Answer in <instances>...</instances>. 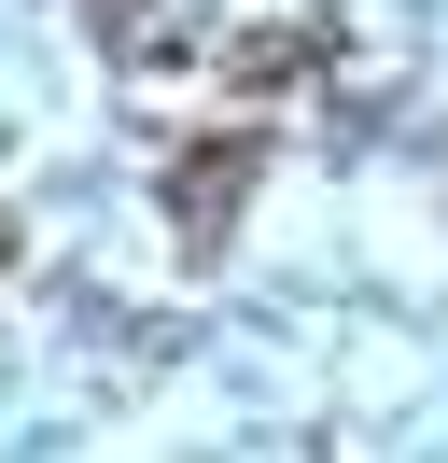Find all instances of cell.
<instances>
[{
	"instance_id": "obj_2",
	"label": "cell",
	"mask_w": 448,
	"mask_h": 463,
	"mask_svg": "<svg viewBox=\"0 0 448 463\" xmlns=\"http://www.w3.org/2000/svg\"><path fill=\"white\" fill-rule=\"evenodd\" d=\"M0 267H14V211H0Z\"/></svg>"
},
{
	"instance_id": "obj_1",
	"label": "cell",
	"mask_w": 448,
	"mask_h": 463,
	"mask_svg": "<svg viewBox=\"0 0 448 463\" xmlns=\"http://www.w3.org/2000/svg\"><path fill=\"white\" fill-rule=\"evenodd\" d=\"M238 197H252V127H238V141H196L182 169H168V225H182V239H224Z\"/></svg>"
}]
</instances>
